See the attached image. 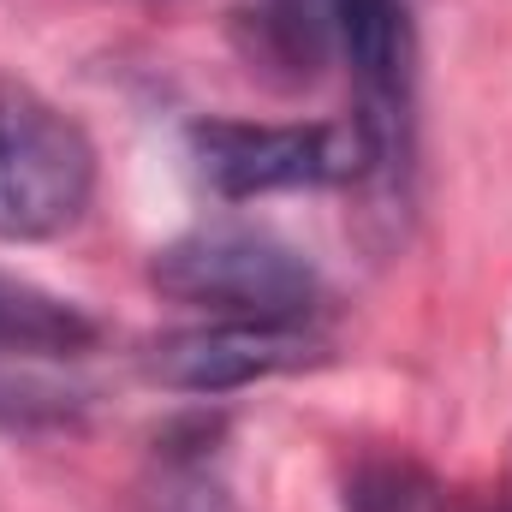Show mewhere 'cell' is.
Listing matches in <instances>:
<instances>
[{
  "label": "cell",
  "mask_w": 512,
  "mask_h": 512,
  "mask_svg": "<svg viewBox=\"0 0 512 512\" xmlns=\"http://www.w3.org/2000/svg\"><path fill=\"white\" fill-rule=\"evenodd\" d=\"M96 203V143L36 84L0 72V245H48Z\"/></svg>",
  "instance_id": "cell-2"
},
{
  "label": "cell",
  "mask_w": 512,
  "mask_h": 512,
  "mask_svg": "<svg viewBox=\"0 0 512 512\" xmlns=\"http://www.w3.org/2000/svg\"><path fill=\"white\" fill-rule=\"evenodd\" d=\"M346 512H471L429 465L411 453H364L340 489Z\"/></svg>",
  "instance_id": "cell-7"
},
{
  "label": "cell",
  "mask_w": 512,
  "mask_h": 512,
  "mask_svg": "<svg viewBox=\"0 0 512 512\" xmlns=\"http://www.w3.org/2000/svg\"><path fill=\"white\" fill-rule=\"evenodd\" d=\"M191 161L203 185L227 203L280 197V191H328V185H364L370 155L358 126H262V120H197Z\"/></svg>",
  "instance_id": "cell-4"
},
{
  "label": "cell",
  "mask_w": 512,
  "mask_h": 512,
  "mask_svg": "<svg viewBox=\"0 0 512 512\" xmlns=\"http://www.w3.org/2000/svg\"><path fill=\"white\" fill-rule=\"evenodd\" d=\"M328 48L346 60L370 179L382 197H399L417 155V30L411 0H322Z\"/></svg>",
  "instance_id": "cell-3"
},
{
  "label": "cell",
  "mask_w": 512,
  "mask_h": 512,
  "mask_svg": "<svg viewBox=\"0 0 512 512\" xmlns=\"http://www.w3.org/2000/svg\"><path fill=\"white\" fill-rule=\"evenodd\" d=\"M102 340L96 316L78 310L72 298L6 274L0 268V358H42V364H72Z\"/></svg>",
  "instance_id": "cell-6"
},
{
  "label": "cell",
  "mask_w": 512,
  "mask_h": 512,
  "mask_svg": "<svg viewBox=\"0 0 512 512\" xmlns=\"http://www.w3.org/2000/svg\"><path fill=\"white\" fill-rule=\"evenodd\" d=\"M149 280L161 298L209 310L215 322H310L328 292L310 256L256 221H203L167 239Z\"/></svg>",
  "instance_id": "cell-1"
},
{
  "label": "cell",
  "mask_w": 512,
  "mask_h": 512,
  "mask_svg": "<svg viewBox=\"0 0 512 512\" xmlns=\"http://www.w3.org/2000/svg\"><path fill=\"white\" fill-rule=\"evenodd\" d=\"M489 512H512V459H507V477H501V495H495V507Z\"/></svg>",
  "instance_id": "cell-10"
},
{
  "label": "cell",
  "mask_w": 512,
  "mask_h": 512,
  "mask_svg": "<svg viewBox=\"0 0 512 512\" xmlns=\"http://www.w3.org/2000/svg\"><path fill=\"white\" fill-rule=\"evenodd\" d=\"M84 387L54 376L42 358H0V423L6 429H66L84 417Z\"/></svg>",
  "instance_id": "cell-8"
},
{
  "label": "cell",
  "mask_w": 512,
  "mask_h": 512,
  "mask_svg": "<svg viewBox=\"0 0 512 512\" xmlns=\"http://www.w3.org/2000/svg\"><path fill=\"white\" fill-rule=\"evenodd\" d=\"M149 512H239V507L227 501L221 483H209L203 465H173V471L161 477V489H155Z\"/></svg>",
  "instance_id": "cell-9"
},
{
  "label": "cell",
  "mask_w": 512,
  "mask_h": 512,
  "mask_svg": "<svg viewBox=\"0 0 512 512\" xmlns=\"http://www.w3.org/2000/svg\"><path fill=\"white\" fill-rule=\"evenodd\" d=\"M328 340L316 322H209L149 346V376L173 393H239L292 370H316Z\"/></svg>",
  "instance_id": "cell-5"
}]
</instances>
